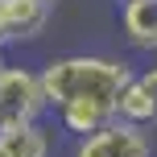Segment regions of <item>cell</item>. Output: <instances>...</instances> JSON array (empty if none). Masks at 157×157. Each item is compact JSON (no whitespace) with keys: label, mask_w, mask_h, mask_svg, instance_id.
<instances>
[{"label":"cell","mask_w":157,"mask_h":157,"mask_svg":"<svg viewBox=\"0 0 157 157\" xmlns=\"http://www.w3.org/2000/svg\"><path fill=\"white\" fill-rule=\"evenodd\" d=\"M132 75L136 71L124 58H112V54H58L41 66V87H46L50 112L78 103V99L103 103V108L116 112L120 91L128 87Z\"/></svg>","instance_id":"obj_1"},{"label":"cell","mask_w":157,"mask_h":157,"mask_svg":"<svg viewBox=\"0 0 157 157\" xmlns=\"http://www.w3.org/2000/svg\"><path fill=\"white\" fill-rule=\"evenodd\" d=\"M50 4H58V0H50Z\"/></svg>","instance_id":"obj_10"},{"label":"cell","mask_w":157,"mask_h":157,"mask_svg":"<svg viewBox=\"0 0 157 157\" xmlns=\"http://www.w3.org/2000/svg\"><path fill=\"white\" fill-rule=\"evenodd\" d=\"M120 33L136 54H157V0H120Z\"/></svg>","instance_id":"obj_6"},{"label":"cell","mask_w":157,"mask_h":157,"mask_svg":"<svg viewBox=\"0 0 157 157\" xmlns=\"http://www.w3.org/2000/svg\"><path fill=\"white\" fill-rule=\"evenodd\" d=\"M54 4L50 0H0V25H4V46H29L50 29Z\"/></svg>","instance_id":"obj_4"},{"label":"cell","mask_w":157,"mask_h":157,"mask_svg":"<svg viewBox=\"0 0 157 157\" xmlns=\"http://www.w3.org/2000/svg\"><path fill=\"white\" fill-rule=\"evenodd\" d=\"M116 120V112L103 108V103H91V99H78V103H66V108L54 112V124L62 136H71V141H83V136L99 132L103 124H112Z\"/></svg>","instance_id":"obj_7"},{"label":"cell","mask_w":157,"mask_h":157,"mask_svg":"<svg viewBox=\"0 0 157 157\" xmlns=\"http://www.w3.org/2000/svg\"><path fill=\"white\" fill-rule=\"evenodd\" d=\"M116 116L136 124V128L157 124V66H145V71H136L128 78V87L120 91Z\"/></svg>","instance_id":"obj_5"},{"label":"cell","mask_w":157,"mask_h":157,"mask_svg":"<svg viewBox=\"0 0 157 157\" xmlns=\"http://www.w3.org/2000/svg\"><path fill=\"white\" fill-rule=\"evenodd\" d=\"M71 157H153V141L145 128L128 124V120H112L99 132L83 136L71 145Z\"/></svg>","instance_id":"obj_3"},{"label":"cell","mask_w":157,"mask_h":157,"mask_svg":"<svg viewBox=\"0 0 157 157\" xmlns=\"http://www.w3.org/2000/svg\"><path fill=\"white\" fill-rule=\"evenodd\" d=\"M0 66H4V58H0Z\"/></svg>","instance_id":"obj_11"},{"label":"cell","mask_w":157,"mask_h":157,"mask_svg":"<svg viewBox=\"0 0 157 157\" xmlns=\"http://www.w3.org/2000/svg\"><path fill=\"white\" fill-rule=\"evenodd\" d=\"M50 149H54V141L41 120L21 128H0V157H50Z\"/></svg>","instance_id":"obj_8"},{"label":"cell","mask_w":157,"mask_h":157,"mask_svg":"<svg viewBox=\"0 0 157 157\" xmlns=\"http://www.w3.org/2000/svg\"><path fill=\"white\" fill-rule=\"evenodd\" d=\"M50 112L46 87H41V71L33 66H0V128H21L37 124Z\"/></svg>","instance_id":"obj_2"},{"label":"cell","mask_w":157,"mask_h":157,"mask_svg":"<svg viewBox=\"0 0 157 157\" xmlns=\"http://www.w3.org/2000/svg\"><path fill=\"white\" fill-rule=\"evenodd\" d=\"M0 50H4V25H0Z\"/></svg>","instance_id":"obj_9"}]
</instances>
